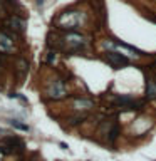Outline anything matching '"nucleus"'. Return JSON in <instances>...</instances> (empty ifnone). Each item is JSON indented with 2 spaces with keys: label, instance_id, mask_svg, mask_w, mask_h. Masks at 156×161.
Segmentation results:
<instances>
[{
  "label": "nucleus",
  "instance_id": "nucleus-1",
  "mask_svg": "<svg viewBox=\"0 0 156 161\" xmlns=\"http://www.w3.org/2000/svg\"><path fill=\"white\" fill-rule=\"evenodd\" d=\"M54 45L57 49H62L67 54H77V52H84L87 49L89 39L79 32H66L59 37V40Z\"/></svg>",
  "mask_w": 156,
  "mask_h": 161
},
{
  "label": "nucleus",
  "instance_id": "nucleus-2",
  "mask_svg": "<svg viewBox=\"0 0 156 161\" xmlns=\"http://www.w3.org/2000/svg\"><path fill=\"white\" fill-rule=\"evenodd\" d=\"M84 24H86V14L79 10H64L54 20L56 29L64 32H76Z\"/></svg>",
  "mask_w": 156,
  "mask_h": 161
},
{
  "label": "nucleus",
  "instance_id": "nucleus-3",
  "mask_svg": "<svg viewBox=\"0 0 156 161\" xmlns=\"http://www.w3.org/2000/svg\"><path fill=\"white\" fill-rule=\"evenodd\" d=\"M103 47H104L106 52H118V54H121V56H124V57H128V59L139 57L141 56V52L138 51V49H134V47H131V45H126V44H123V42H119V40H113V39L104 40Z\"/></svg>",
  "mask_w": 156,
  "mask_h": 161
},
{
  "label": "nucleus",
  "instance_id": "nucleus-4",
  "mask_svg": "<svg viewBox=\"0 0 156 161\" xmlns=\"http://www.w3.org/2000/svg\"><path fill=\"white\" fill-rule=\"evenodd\" d=\"M25 151V144L20 138L5 134L0 139V153L2 155H22Z\"/></svg>",
  "mask_w": 156,
  "mask_h": 161
},
{
  "label": "nucleus",
  "instance_id": "nucleus-5",
  "mask_svg": "<svg viewBox=\"0 0 156 161\" xmlns=\"http://www.w3.org/2000/svg\"><path fill=\"white\" fill-rule=\"evenodd\" d=\"M44 96L51 101H59V99H64L67 96V87H66V82L64 79L61 77H54L47 82L46 89H44Z\"/></svg>",
  "mask_w": 156,
  "mask_h": 161
},
{
  "label": "nucleus",
  "instance_id": "nucleus-6",
  "mask_svg": "<svg viewBox=\"0 0 156 161\" xmlns=\"http://www.w3.org/2000/svg\"><path fill=\"white\" fill-rule=\"evenodd\" d=\"M15 34H12L9 30H0V52L2 54H12L15 51Z\"/></svg>",
  "mask_w": 156,
  "mask_h": 161
},
{
  "label": "nucleus",
  "instance_id": "nucleus-7",
  "mask_svg": "<svg viewBox=\"0 0 156 161\" xmlns=\"http://www.w3.org/2000/svg\"><path fill=\"white\" fill-rule=\"evenodd\" d=\"M104 59H106V62L109 64V66H113L114 69H121V67H124V66L129 64V59L121 56V54H118V52H106L104 54Z\"/></svg>",
  "mask_w": 156,
  "mask_h": 161
},
{
  "label": "nucleus",
  "instance_id": "nucleus-8",
  "mask_svg": "<svg viewBox=\"0 0 156 161\" xmlns=\"http://www.w3.org/2000/svg\"><path fill=\"white\" fill-rule=\"evenodd\" d=\"M94 101L89 97H74L72 99V109L77 113H87L94 109Z\"/></svg>",
  "mask_w": 156,
  "mask_h": 161
},
{
  "label": "nucleus",
  "instance_id": "nucleus-9",
  "mask_svg": "<svg viewBox=\"0 0 156 161\" xmlns=\"http://www.w3.org/2000/svg\"><path fill=\"white\" fill-rule=\"evenodd\" d=\"M7 24H9V29H10L14 34H24V32L27 30V22H25V19H22V17H19V15L9 17Z\"/></svg>",
  "mask_w": 156,
  "mask_h": 161
},
{
  "label": "nucleus",
  "instance_id": "nucleus-10",
  "mask_svg": "<svg viewBox=\"0 0 156 161\" xmlns=\"http://www.w3.org/2000/svg\"><path fill=\"white\" fill-rule=\"evenodd\" d=\"M15 74H17L19 82H22L27 77V74H29V62H27V59L19 57L15 61Z\"/></svg>",
  "mask_w": 156,
  "mask_h": 161
},
{
  "label": "nucleus",
  "instance_id": "nucleus-11",
  "mask_svg": "<svg viewBox=\"0 0 156 161\" xmlns=\"http://www.w3.org/2000/svg\"><path fill=\"white\" fill-rule=\"evenodd\" d=\"M146 94L150 99L156 97V77H148V84H146Z\"/></svg>",
  "mask_w": 156,
  "mask_h": 161
},
{
  "label": "nucleus",
  "instance_id": "nucleus-12",
  "mask_svg": "<svg viewBox=\"0 0 156 161\" xmlns=\"http://www.w3.org/2000/svg\"><path fill=\"white\" fill-rule=\"evenodd\" d=\"M9 124H10L14 129H19V131H30V126L20 123L19 119H9Z\"/></svg>",
  "mask_w": 156,
  "mask_h": 161
},
{
  "label": "nucleus",
  "instance_id": "nucleus-13",
  "mask_svg": "<svg viewBox=\"0 0 156 161\" xmlns=\"http://www.w3.org/2000/svg\"><path fill=\"white\" fill-rule=\"evenodd\" d=\"M9 97H12V99H19V101H22L24 104H29L27 97H24V96H22V94H19V92H10V94H9Z\"/></svg>",
  "mask_w": 156,
  "mask_h": 161
},
{
  "label": "nucleus",
  "instance_id": "nucleus-14",
  "mask_svg": "<svg viewBox=\"0 0 156 161\" xmlns=\"http://www.w3.org/2000/svg\"><path fill=\"white\" fill-rule=\"evenodd\" d=\"M54 59H56V51H49L44 62H46V64H52V62H54Z\"/></svg>",
  "mask_w": 156,
  "mask_h": 161
},
{
  "label": "nucleus",
  "instance_id": "nucleus-15",
  "mask_svg": "<svg viewBox=\"0 0 156 161\" xmlns=\"http://www.w3.org/2000/svg\"><path fill=\"white\" fill-rule=\"evenodd\" d=\"M59 146H61L62 149H67V144H66V143H59Z\"/></svg>",
  "mask_w": 156,
  "mask_h": 161
},
{
  "label": "nucleus",
  "instance_id": "nucleus-16",
  "mask_svg": "<svg viewBox=\"0 0 156 161\" xmlns=\"http://www.w3.org/2000/svg\"><path fill=\"white\" fill-rule=\"evenodd\" d=\"M44 2H46V0H37V5L42 7V5H44Z\"/></svg>",
  "mask_w": 156,
  "mask_h": 161
},
{
  "label": "nucleus",
  "instance_id": "nucleus-17",
  "mask_svg": "<svg viewBox=\"0 0 156 161\" xmlns=\"http://www.w3.org/2000/svg\"><path fill=\"white\" fill-rule=\"evenodd\" d=\"M0 72H2V64H0Z\"/></svg>",
  "mask_w": 156,
  "mask_h": 161
},
{
  "label": "nucleus",
  "instance_id": "nucleus-18",
  "mask_svg": "<svg viewBox=\"0 0 156 161\" xmlns=\"http://www.w3.org/2000/svg\"><path fill=\"white\" fill-rule=\"evenodd\" d=\"M0 161H2V155H0Z\"/></svg>",
  "mask_w": 156,
  "mask_h": 161
}]
</instances>
